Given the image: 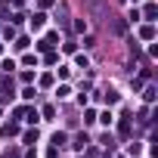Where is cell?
<instances>
[{"label":"cell","mask_w":158,"mask_h":158,"mask_svg":"<svg viewBox=\"0 0 158 158\" xmlns=\"http://www.w3.org/2000/svg\"><path fill=\"white\" fill-rule=\"evenodd\" d=\"M84 143H87V136L81 133V136H74V149H84Z\"/></svg>","instance_id":"1"},{"label":"cell","mask_w":158,"mask_h":158,"mask_svg":"<svg viewBox=\"0 0 158 158\" xmlns=\"http://www.w3.org/2000/svg\"><path fill=\"white\" fill-rule=\"evenodd\" d=\"M44 19H47V16H34V19H31V28H40V25H44Z\"/></svg>","instance_id":"2"}]
</instances>
